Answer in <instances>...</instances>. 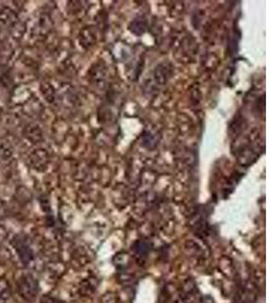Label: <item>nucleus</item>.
I'll use <instances>...</instances> for the list:
<instances>
[{
	"instance_id": "f257e3e1",
	"label": "nucleus",
	"mask_w": 269,
	"mask_h": 303,
	"mask_svg": "<svg viewBox=\"0 0 269 303\" xmlns=\"http://www.w3.org/2000/svg\"><path fill=\"white\" fill-rule=\"evenodd\" d=\"M39 283L32 275H24L18 281V291L26 301H34L39 294Z\"/></svg>"
},
{
	"instance_id": "f03ea898",
	"label": "nucleus",
	"mask_w": 269,
	"mask_h": 303,
	"mask_svg": "<svg viewBox=\"0 0 269 303\" xmlns=\"http://www.w3.org/2000/svg\"><path fill=\"white\" fill-rule=\"evenodd\" d=\"M13 246L24 265H29L34 260V251L25 236H17L13 241Z\"/></svg>"
},
{
	"instance_id": "7ed1b4c3",
	"label": "nucleus",
	"mask_w": 269,
	"mask_h": 303,
	"mask_svg": "<svg viewBox=\"0 0 269 303\" xmlns=\"http://www.w3.org/2000/svg\"><path fill=\"white\" fill-rule=\"evenodd\" d=\"M182 297L186 303H197L198 302V289L196 283L189 279L187 280L182 288Z\"/></svg>"
},
{
	"instance_id": "20e7f679",
	"label": "nucleus",
	"mask_w": 269,
	"mask_h": 303,
	"mask_svg": "<svg viewBox=\"0 0 269 303\" xmlns=\"http://www.w3.org/2000/svg\"><path fill=\"white\" fill-rule=\"evenodd\" d=\"M18 23V15L15 11L5 8L0 11V24L6 27H13Z\"/></svg>"
},
{
	"instance_id": "39448f33",
	"label": "nucleus",
	"mask_w": 269,
	"mask_h": 303,
	"mask_svg": "<svg viewBox=\"0 0 269 303\" xmlns=\"http://www.w3.org/2000/svg\"><path fill=\"white\" fill-rule=\"evenodd\" d=\"M11 296V284L5 277H0V300L5 301Z\"/></svg>"
},
{
	"instance_id": "423d86ee",
	"label": "nucleus",
	"mask_w": 269,
	"mask_h": 303,
	"mask_svg": "<svg viewBox=\"0 0 269 303\" xmlns=\"http://www.w3.org/2000/svg\"><path fill=\"white\" fill-rule=\"evenodd\" d=\"M134 251H136V255L139 257H146L149 251V247L145 242H139L137 245L134 246Z\"/></svg>"
},
{
	"instance_id": "0eeeda50",
	"label": "nucleus",
	"mask_w": 269,
	"mask_h": 303,
	"mask_svg": "<svg viewBox=\"0 0 269 303\" xmlns=\"http://www.w3.org/2000/svg\"><path fill=\"white\" fill-rule=\"evenodd\" d=\"M118 298L116 296L115 293L112 292H108L106 294L103 295V297L101 298V302L102 303H117Z\"/></svg>"
},
{
	"instance_id": "6e6552de",
	"label": "nucleus",
	"mask_w": 269,
	"mask_h": 303,
	"mask_svg": "<svg viewBox=\"0 0 269 303\" xmlns=\"http://www.w3.org/2000/svg\"><path fill=\"white\" fill-rule=\"evenodd\" d=\"M7 214H8L7 206L3 200H0V220H3L4 218H6Z\"/></svg>"
},
{
	"instance_id": "1a4fd4ad",
	"label": "nucleus",
	"mask_w": 269,
	"mask_h": 303,
	"mask_svg": "<svg viewBox=\"0 0 269 303\" xmlns=\"http://www.w3.org/2000/svg\"><path fill=\"white\" fill-rule=\"evenodd\" d=\"M8 235L9 234H8L7 229L5 227H3V226H0V245H2L7 240Z\"/></svg>"
},
{
	"instance_id": "9d476101",
	"label": "nucleus",
	"mask_w": 269,
	"mask_h": 303,
	"mask_svg": "<svg viewBox=\"0 0 269 303\" xmlns=\"http://www.w3.org/2000/svg\"><path fill=\"white\" fill-rule=\"evenodd\" d=\"M41 303H60L59 301H57L55 298H52V297H49V296H46L42 299Z\"/></svg>"
},
{
	"instance_id": "9b49d317",
	"label": "nucleus",
	"mask_w": 269,
	"mask_h": 303,
	"mask_svg": "<svg viewBox=\"0 0 269 303\" xmlns=\"http://www.w3.org/2000/svg\"><path fill=\"white\" fill-rule=\"evenodd\" d=\"M200 303H207V302H206V301H205V300H203V301H201V302H200Z\"/></svg>"
}]
</instances>
